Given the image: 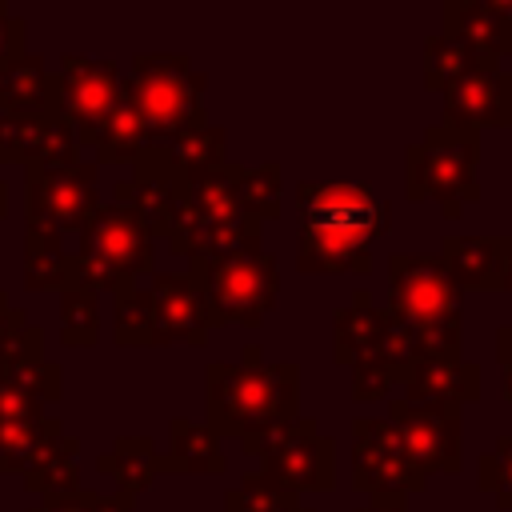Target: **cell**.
I'll list each match as a JSON object with an SVG mask.
<instances>
[{
	"label": "cell",
	"instance_id": "1",
	"mask_svg": "<svg viewBox=\"0 0 512 512\" xmlns=\"http://www.w3.org/2000/svg\"><path fill=\"white\" fill-rule=\"evenodd\" d=\"M296 268L308 276L372 272V244L388 236V204L368 180H300Z\"/></svg>",
	"mask_w": 512,
	"mask_h": 512
},
{
	"label": "cell",
	"instance_id": "2",
	"mask_svg": "<svg viewBox=\"0 0 512 512\" xmlns=\"http://www.w3.org/2000/svg\"><path fill=\"white\" fill-rule=\"evenodd\" d=\"M60 396L64 368L44 356V332L28 324L0 356V476H24L32 460L64 436L60 416H48V404H60Z\"/></svg>",
	"mask_w": 512,
	"mask_h": 512
},
{
	"label": "cell",
	"instance_id": "3",
	"mask_svg": "<svg viewBox=\"0 0 512 512\" xmlns=\"http://www.w3.org/2000/svg\"><path fill=\"white\" fill-rule=\"evenodd\" d=\"M204 424L224 440H252L300 416V368L292 360H264L260 344H244L240 360H212L204 368Z\"/></svg>",
	"mask_w": 512,
	"mask_h": 512
},
{
	"label": "cell",
	"instance_id": "4",
	"mask_svg": "<svg viewBox=\"0 0 512 512\" xmlns=\"http://www.w3.org/2000/svg\"><path fill=\"white\" fill-rule=\"evenodd\" d=\"M156 272V240L144 220L124 204H100L80 228V244L68 252V284L88 292H124Z\"/></svg>",
	"mask_w": 512,
	"mask_h": 512
},
{
	"label": "cell",
	"instance_id": "5",
	"mask_svg": "<svg viewBox=\"0 0 512 512\" xmlns=\"http://www.w3.org/2000/svg\"><path fill=\"white\" fill-rule=\"evenodd\" d=\"M188 276L208 308L212 328H224V324L260 328L276 312L280 264H276V252L264 248V240H252L212 260H192Z\"/></svg>",
	"mask_w": 512,
	"mask_h": 512
},
{
	"label": "cell",
	"instance_id": "6",
	"mask_svg": "<svg viewBox=\"0 0 512 512\" xmlns=\"http://www.w3.org/2000/svg\"><path fill=\"white\" fill-rule=\"evenodd\" d=\"M260 236H264V228L256 220H248V212L240 204V164L228 160V164L204 172L200 180H192L188 204L168 232V248L176 256H188V264H192V260H212L232 248H244Z\"/></svg>",
	"mask_w": 512,
	"mask_h": 512
},
{
	"label": "cell",
	"instance_id": "7",
	"mask_svg": "<svg viewBox=\"0 0 512 512\" xmlns=\"http://www.w3.org/2000/svg\"><path fill=\"white\" fill-rule=\"evenodd\" d=\"M384 308L420 332L428 356H460V288L452 284L440 256L392 252Z\"/></svg>",
	"mask_w": 512,
	"mask_h": 512
},
{
	"label": "cell",
	"instance_id": "8",
	"mask_svg": "<svg viewBox=\"0 0 512 512\" xmlns=\"http://www.w3.org/2000/svg\"><path fill=\"white\" fill-rule=\"evenodd\" d=\"M480 132L472 128H428L404 148V200L436 204L444 220H460L464 204L480 200Z\"/></svg>",
	"mask_w": 512,
	"mask_h": 512
},
{
	"label": "cell",
	"instance_id": "9",
	"mask_svg": "<svg viewBox=\"0 0 512 512\" xmlns=\"http://www.w3.org/2000/svg\"><path fill=\"white\" fill-rule=\"evenodd\" d=\"M124 80H128L136 116L148 132V148L168 144L208 120L204 116L208 76L200 68H192V60L184 52H136L132 76H124Z\"/></svg>",
	"mask_w": 512,
	"mask_h": 512
},
{
	"label": "cell",
	"instance_id": "10",
	"mask_svg": "<svg viewBox=\"0 0 512 512\" xmlns=\"http://www.w3.org/2000/svg\"><path fill=\"white\" fill-rule=\"evenodd\" d=\"M244 456L260 460V472L296 496H320L336 488V444L312 416H296L240 444Z\"/></svg>",
	"mask_w": 512,
	"mask_h": 512
},
{
	"label": "cell",
	"instance_id": "11",
	"mask_svg": "<svg viewBox=\"0 0 512 512\" xmlns=\"http://www.w3.org/2000/svg\"><path fill=\"white\" fill-rule=\"evenodd\" d=\"M332 360L352 372L356 404L384 400L392 384H400L388 360V316L364 288H356L352 300L332 312Z\"/></svg>",
	"mask_w": 512,
	"mask_h": 512
},
{
	"label": "cell",
	"instance_id": "12",
	"mask_svg": "<svg viewBox=\"0 0 512 512\" xmlns=\"http://www.w3.org/2000/svg\"><path fill=\"white\" fill-rule=\"evenodd\" d=\"M100 164L68 160L24 168V228L68 236L80 232L100 208Z\"/></svg>",
	"mask_w": 512,
	"mask_h": 512
},
{
	"label": "cell",
	"instance_id": "13",
	"mask_svg": "<svg viewBox=\"0 0 512 512\" xmlns=\"http://www.w3.org/2000/svg\"><path fill=\"white\" fill-rule=\"evenodd\" d=\"M120 64L116 60H92L64 52L56 60V84H60V120L72 128L76 148H96L104 120L112 116V104L120 96Z\"/></svg>",
	"mask_w": 512,
	"mask_h": 512
},
{
	"label": "cell",
	"instance_id": "14",
	"mask_svg": "<svg viewBox=\"0 0 512 512\" xmlns=\"http://www.w3.org/2000/svg\"><path fill=\"white\" fill-rule=\"evenodd\" d=\"M352 488L372 496H412L428 488V476L408 460L400 436L384 416L352 420Z\"/></svg>",
	"mask_w": 512,
	"mask_h": 512
},
{
	"label": "cell",
	"instance_id": "15",
	"mask_svg": "<svg viewBox=\"0 0 512 512\" xmlns=\"http://www.w3.org/2000/svg\"><path fill=\"white\" fill-rule=\"evenodd\" d=\"M392 432L400 436L408 460L432 480L436 472L452 476L460 472V444H464V420L460 408H420L408 404L400 396L388 400V416Z\"/></svg>",
	"mask_w": 512,
	"mask_h": 512
},
{
	"label": "cell",
	"instance_id": "16",
	"mask_svg": "<svg viewBox=\"0 0 512 512\" xmlns=\"http://www.w3.org/2000/svg\"><path fill=\"white\" fill-rule=\"evenodd\" d=\"M444 120L448 128H512V72L496 64H480L452 80L444 92Z\"/></svg>",
	"mask_w": 512,
	"mask_h": 512
},
{
	"label": "cell",
	"instance_id": "17",
	"mask_svg": "<svg viewBox=\"0 0 512 512\" xmlns=\"http://www.w3.org/2000/svg\"><path fill=\"white\" fill-rule=\"evenodd\" d=\"M400 400L420 404V408H464L476 404L484 392V368L464 356H416L404 376Z\"/></svg>",
	"mask_w": 512,
	"mask_h": 512
},
{
	"label": "cell",
	"instance_id": "18",
	"mask_svg": "<svg viewBox=\"0 0 512 512\" xmlns=\"http://www.w3.org/2000/svg\"><path fill=\"white\" fill-rule=\"evenodd\" d=\"M148 300H152V324H156V348L168 344H192L204 348L208 344V308L192 284L188 272H152L148 284Z\"/></svg>",
	"mask_w": 512,
	"mask_h": 512
},
{
	"label": "cell",
	"instance_id": "19",
	"mask_svg": "<svg viewBox=\"0 0 512 512\" xmlns=\"http://www.w3.org/2000/svg\"><path fill=\"white\" fill-rule=\"evenodd\" d=\"M440 32L484 64H496L512 56V0H448L440 8Z\"/></svg>",
	"mask_w": 512,
	"mask_h": 512
},
{
	"label": "cell",
	"instance_id": "20",
	"mask_svg": "<svg viewBox=\"0 0 512 512\" xmlns=\"http://www.w3.org/2000/svg\"><path fill=\"white\" fill-rule=\"evenodd\" d=\"M76 136L60 116H12L0 112V160L40 168L76 160Z\"/></svg>",
	"mask_w": 512,
	"mask_h": 512
},
{
	"label": "cell",
	"instance_id": "21",
	"mask_svg": "<svg viewBox=\"0 0 512 512\" xmlns=\"http://www.w3.org/2000/svg\"><path fill=\"white\" fill-rule=\"evenodd\" d=\"M0 112L12 116H60V84L56 68L44 56L24 52L20 60L0 68Z\"/></svg>",
	"mask_w": 512,
	"mask_h": 512
},
{
	"label": "cell",
	"instance_id": "22",
	"mask_svg": "<svg viewBox=\"0 0 512 512\" xmlns=\"http://www.w3.org/2000/svg\"><path fill=\"white\" fill-rule=\"evenodd\" d=\"M440 260L460 292H500V236L452 232L440 240Z\"/></svg>",
	"mask_w": 512,
	"mask_h": 512
},
{
	"label": "cell",
	"instance_id": "23",
	"mask_svg": "<svg viewBox=\"0 0 512 512\" xmlns=\"http://www.w3.org/2000/svg\"><path fill=\"white\" fill-rule=\"evenodd\" d=\"M96 472L104 480L116 484L120 496L136 500L140 492H148L156 484V476L164 472V452L148 440V436H116L108 452L96 456Z\"/></svg>",
	"mask_w": 512,
	"mask_h": 512
},
{
	"label": "cell",
	"instance_id": "24",
	"mask_svg": "<svg viewBox=\"0 0 512 512\" xmlns=\"http://www.w3.org/2000/svg\"><path fill=\"white\" fill-rule=\"evenodd\" d=\"M164 472H192V476H224L228 460L220 448V436L200 424L172 416L168 424V452H164Z\"/></svg>",
	"mask_w": 512,
	"mask_h": 512
},
{
	"label": "cell",
	"instance_id": "25",
	"mask_svg": "<svg viewBox=\"0 0 512 512\" xmlns=\"http://www.w3.org/2000/svg\"><path fill=\"white\" fill-rule=\"evenodd\" d=\"M156 152H160V160L180 176V180H200L204 172H212V168H220V164H228V132L220 128V124H196V128H188L184 136H176V140H168V144H152Z\"/></svg>",
	"mask_w": 512,
	"mask_h": 512
},
{
	"label": "cell",
	"instance_id": "26",
	"mask_svg": "<svg viewBox=\"0 0 512 512\" xmlns=\"http://www.w3.org/2000/svg\"><path fill=\"white\" fill-rule=\"evenodd\" d=\"M24 492L36 496L40 504L80 492V440L68 432L60 440H52L24 472Z\"/></svg>",
	"mask_w": 512,
	"mask_h": 512
},
{
	"label": "cell",
	"instance_id": "27",
	"mask_svg": "<svg viewBox=\"0 0 512 512\" xmlns=\"http://www.w3.org/2000/svg\"><path fill=\"white\" fill-rule=\"evenodd\" d=\"M148 148V132L136 116V104H132V92H128V80H120V96L112 104V116L104 120L100 128V140H96V164H136V156Z\"/></svg>",
	"mask_w": 512,
	"mask_h": 512
},
{
	"label": "cell",
	"instance_id": "28",
	"mask_svg": "<svg viewBox=\"0 0 512 512\" xmlns=\"http://www.w3.org/2000/svg\"><path fill=\"white\" fill-rule=\"evenodd\" d=\"M64 284H68L64 236L24 228V288L28 292H64Z\"/></svg>",
	"mask_w": 512,
	"mask_h": 512
},
{
	"label": "cell",
	"instance_id": "29",
	"mask_svg": "<svg viewBox=\"0 0 512 512\" xmlns=\"http://www.w3.org/2000/svg\"><path fill=\"white\" fill-rule=\"evenodd\" d=\"M240 204H244L248 220H256L260 228L280 220V212H284V168L276 160H268L260 168H240Z\"/></svg>",
	"mask_w": 512,
	"mask_h": 512
},
{
	"label": "cell",
	"instance_id": "30",
	"mask_svg": "<svg viewBox=\"0 0 512 512\" xmlns=\"http://www.w3.org/2000/svg\"><path fill=\"white\" fill-rule=\"evenodd\" d=\"M224 512H312V508H304L296 492L280 488L264 472H248L240 476V484L224 492Z\"/></svg>",
	"mask_w": 512,
	"mask_h": 512
},
{
	"label": "cell",
	"instance_id": "31",
	"mask_svg": "<svg viewBox=\"0 0 512 512\" xmlns=\"http://www.w3.org/2000/svg\"><path fill=\"white\" fill-rule=\"evenodd\" d=\"M484 60L476 52H468L460 40L444 36V32H432L424 40V88L428 92H444L452 80H460L464 72L480 68Z\"/></svg>",
	"mask_w": 512,
	"mask_h": 512
},
{
	"label": "cell",
	"instance_id": "32",
	"mask_svg": "<svg viewBox=\"0 0 512 512\" xmlns=\"http://www.w3.org/2000/svg\"><path fill=\"white\" fill-rule=\"evenodd\" d=\"M60 344L64 348H96L100 344V296L88 288L60 292Z\"/></svg>",
	"mask_w": 512,
	"mask_h": 512
},
{
	"label": "cell",
	"instance_id": "33",
	"mask_svg": "<svg viewBox=\"0 0 512 512\" xmlns=\"http://www.w3.org/2000/svg\"><path fill=\"white\" fill-rule=\"evenodd\" d=\"M112 336L120 348H156V324H152V300L148 288H124L116 292L112 312Z\"/></svg>",
	"mask_w": 512,
	"mask_h": 512
},
{
	"label": "cell",
	"instance_id": "34",
	"mask_svg": "<svg viewBox=\"0 0 512 512\" xmlns=\"http://www.w3.org/2000/svg\"><path fill=\"white\" fill-rule=\"evenodd\" d=\"M28 512H132V500H128V496H120V492L104 496V492L80 488V492H72V496H64V500L32 504Z\"/></svg>",
	"mask_w": 512,
	"mask_h": 512
},
{
	"label": "cell",
	"instance_id": "35",
	"mask_svg": "<svg viewBox=\"0 0 512 512\" xmlns=\"http://www.w3.org/2000/svg\"><path fill=\"white\" fill-rule=\"evenodd\" d=\"M28 52V24L8 4H0V68Z\"/></svg>",
	"mask_w": 512,
	"mask_h": 512
},
{
	"label": "cell",
	"instance_id": "36",
	"mask_svg": "<svg viewBox=\"0 0 512 512\" xmlns=\"http://www.w3.org/2000/svg\"><path fill=\"white\" fill-rule=\"evenodd\" d=\"M28 328V316H24V308H16L12 300H8V292H0V356L20 340V332Z\"/></svg>",
	"mask_w": 512,
	"mask_h": 512
},
{
	"label": "cell",
	"instance_id": "37",
	"mask_svg": "<svg viewBox=\"0 0 512 512\" xmlns=\"http://www.w3.org/2000/svg\"><path fill=\"white\" fill-rule=\"evenodd\" d=\"M496 364H500V392L512 404V324L496 328Z\"/></svg>",
	"mask_w": 512,
	"mask_h": 512
},
{
	"label": "cell",
	"instance_id": "38",
	"mask_svg": "<svg viewBox=\"0 0 512 512\" xmlns=\"http://www.w3.org/2000/svg\"><path fill=\"white\" fill-rule=\"evenodd\" d=\"M360 512H408V496H372Z\"/></svg>",
	"mask_w": 512,
	"mask_h": 512
},
{
	"label": "cell",
	"instance_id": "39",
	"mask_svg": "<svg viewBox=\"0 0 512 512\" xmlns=\"http://www.w3.org/2000/svg\"><path fill=\"white\" fill-rule=\"evenodd\" d=\"M500 292H512V236H500Z\"/></svg>",
	"mask_w": 512,
	"mask_h": 512
},
{
	"label": "cell",
	"instance_id": "40",
	"mask_svg": "<svg viewBox=\"0 0 512 512\" xmlns=\"http://www.w3.org/2000/svg\"><path fill=\"white\" fill-rule=\"evenodd\" d=\"M4 216H8V184L0 180V220H4Z\"/></svg>",
	"mask_w": 512,
	"mask_h": 512
}]
</instances>
